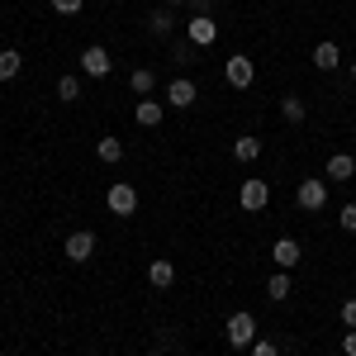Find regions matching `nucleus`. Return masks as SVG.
I'll return each instance as SVG.
<instances>
[{"label": "nucleus", "mask_w": 356, "mask_h": 356, "mask_svg": "<svg viewBox=\"0 0 356 356\" xmlns=\"http://www.w3.org/2000/svg\"><path fill=\"white\" fill-rule=\"evenodd\" d=\"M152 356H166V352H152Z\"/></svg>", "instance_id": "obj_32"}, {"label": "nucleus", "mask_w": 356, "mask_h": 356, "mask_svg": "<svg viewBox=\"0 0 356 356\" xmlns=\"http://www.w3.org/2000/svg\"><path fill=\"white\" fill-rule=\"evenodd\" d=\"M356 176V157L352 152H332L328 157V181H352Z\"/></svg>", "instance_id": "obj_11"}, {"label": "nucleus", "mask_w": 356, "mask_h": 356, "mask_svg": "<svg viewBox=\"0 0 356 356\" xmlns=\"http://www.w3.org/2000/svg\"><path fill=\"white\" fill-rule=\"evenodd\" d=\"M266 295H271V300H275V304L285 300V295H290V271H275V275H271V280H266Z\"/></svg>", "instance_id": "obj_20"}, {"label": "nucleus", "mask_w": 356, "mask_h": 356, "mask_svg": "<svg viewBox=\"0 0 356 356\" xmlns=\"http://www.w3.org/2000/svg\"><path fill=\"white\" fill-rule=\"evenodd\" d=\"M105 204H110V214H119V219H129L138 209V191L129 186V181H114L110 191H105Z\"/></svg>", "instance_id": "obj_3"}, {"label": "nucleus", "mask_w": 356, "mask_h": 356, "mask_svg": "<svg viewBox=\"0 0 356 356\" xmlns=\"http://www.w3.org/2000/svg\"><path fill=\"white\" fill-rule=\"evenodd\" d=\"M147 280H152V285H157V290H166V285H171V280H176V266H171V261H166V257H157V261H152V266H147Z\"/></svg>", "instance_id": "obj_14"}, {"label": "nucleus", "mask_w": 356, "mask_h": 356, "mask_svg": "<svg viewBox=\"0 0 356 356\" xmlns=\"http://www.w3.org/2000/svg\"><path fill=\"white\" fill-rule=\"evenodd\" d=\"M110 53H105V48H100V43H90V48H86L81 53V72L86 76H90V81H100V76H110Z\"/></svg>", "instance_id": "obj_6"}, {"label": "nucleus", "mask_w": 356, "mask_h": 356, "mask_svg": "<svg viewBox=\"0 0 356 356\" xmlns=\"http://www.w3.org/2000/svg\"><path fill=\"white\" fill-rule=\"evenodd\" d=\"M342 352H347V356H356V328H347V332H342Z\"/></svg>", "instance_id": "obj_28"}, {"label": "nucleus", "mask_w": 356, "mask_h": 356, "mask_svg": "<svg viewBox=\"0 0 356 356\" xmlns=\"http://www.w3.org/2000/svg\"><path fill=\"white\" fill-rule=\"evenodd\" d=\"M271 257H275V266H280V271H290V266H300V261H304V247L295 243V238H275Z\"/></svg>", "instance_id": "obj_9"}, {"label": "nucleus", "mask_w": 356, "mask_h": 356, "mask_svg": "<svg viewBox=\"0 0 356 356\" xmlns=\"http://www.w3.org/2000/svg\"><path fill=\"white\" fill-rule=\"evenodd\" d=\"M95 152H100V162H119V157H124V143H119V138H100Z\"/></svg>", "instance_id": "obj_22"}, {"label": "nucleus", "mask_w": 356, "mask_h": 356, "mask_svg": "<svg viewBox=\"0 0 356 356\" xmlns=\"http://www.w3.org/2000/svg\"><path fill=\"white\" fill-rule=\"evenodd\" d=\"M195 100H200V86H195L191 76H176V81L166 86V105H171V110H191Z\"/></svg>", "instance_id": "obj_5"}, {"label": "nucleus", "mask_w": 356, "mask_h": 356, "mask_svg": "<svg viewBox=\"0 0 356 356\" xmlns=\"http://www.w3.org/2000/svg\"><path fill=\"white\" fill-rule=\"evenodd\" d=\"M209 5H214V0H191V10H195V15H209Z\"/></svg>", "instance_id": "obj_29"}, {"label": "nucleus", "mask_w": 356, "mask_h": 356, "mask_svg": "<svg viewBox=\"0 0 356 356\" xmlns=\"http://www.w3.org/2000/svg\"><path fill=\"white\" fill-rule=\"evenodd\" d=\"M138 124H143V129H157V124H162V100H152V95H147V100H138Z\"/></svg>", "instance_id": "obj_12"}, {"label": "nucleus", "mask_w": 356, "mask_h": 356, "mask_svg": "<svg viewBox=\"0 0 356 356\" xmlns=\"http://www.w3.org/2000/svg\"><path fill=\"white\" fill-rule=\"evenodd\" d=\"M223 81L233 86V90H247V86L257 81V67H252V57L233 53V57H228V62H223Z\"/></svg>", "instance_id": "obj_2"}, {"label": "nucleus", "mask_w": 356, "mask_h": 356, "mask_svg": "<svg viewBox=\"0 0 356 356\" xmlns=\"http://www.w3.org/2000/svg\"><path fill=\"white\" fill-rule=\"evenodd\" d=\"M191 57H195L191 38H186V43H171V62H176V67H191Z\"/></svg>", "instance_id": "obj_23"}, {"label": "nucleus", "mask_w": 356, "mask_h": 356, "mask_svg": "<svg viewBox=\"0 0 356 356\" xmlns=\"http://www.w3.org/2000/svg\"><path fill=\"white\" fill-rule=\"evenodd\" d=\"M238 200H243L247 214H257V209H266V204H271V186H266V181H243Z\"/></svg>", "instance_id": "obj_8"}, {"label": "nucleus", "mask_w": 356, "mask_h": 356, "mask_svg": "<svg viewBox=\"0 0 356 356\" xmlns=\"http://www.w3.org/2000/svg\"><path fill=\"white\" fill-rule=\"evenodd\" d=\"M171 5H186V0H166V10H171Z\"/></svg>", "instance_id": "obj_30"}, {"label": "nucleus", "mask_w": 356, "mask_h": 356, "mask_svg": "<svg viewBox=\"0 0 356 356\" xmlns=\"http://www.w3.org/2000/svg\"><path fill=\"white\" fill-rule=\"evenodd\" d=\"M337 223H342L347 233H356V204H342V214H337Z\"/></svg>", "instance_id": "obj_25"}, {"label": "nucleus", "mask_w": 356, "mask_h": 356, "mask_svg": "<svg viewBox=\"0 0 356 356\" xmlns=\"http://www.w3.org/2000/svg\"><path fill=\"white\" fill-rule=\"evenodd\" d=\"M295 204H300L304 214H318V209L328 204V186H323V181H300V191H295Z\"/></svg>", "instance_id": "obj_4"}, {"label": "nucleus", "mask_w": 356, "mask_h": 356, "mask_svg": "<svg viewBox=\"0 0 356 356\" xmlns=\"http://www.w3.org/2000/svg\"><path fill=\"white\" fill-rule=\"evenodd\" d=\"M342 323H347V328H356V300L342 304Z\"/></svg>", "instance_id": "obj_27"}, {"label": "nucleus", "mask_w": 356, "mask_h": 356, "mask_svg": "<svg viewBox=\"0 0 356 356\" xmlns=\"http://www.w3.org/2000/svg\"><path fill=\"white\" fill-rule=\"evenodd\" d=\"M352 81H356V62H352Z\"/></svg>", "instance_id": "obj_31"}, {"label": "nucleus", "mask_w": 356, "mask_h": 356, "mask_svg": "<svg viewBox=\"0 0 356 356\" xmlns=\"http://www.w3.org/2000/svg\"><path fill=\"white\" fill-rule=\"evenodd\" d=\"M57 100H67V105L81 100V76H62V81H57Z\"/></svg>", "instance_id": "obj_21"}, {"label": "nucleus", "mask_w": 356, "mask_h": 356, "mask_svg": "<svg viewBox=\"0 0 356 356\" xmlns=\"http://www.w3.org/2000/svg\"><path fill=\"white\" fill-rule=\"evenodd\" d=\"M233 157H238V162H257V157H261V143H257L252 134H243L238 143H233Z\"/></svg>", "instance_id": "obj_17"}, {"label": "nucleus", "mask_w": 356, "mask_h": 356, "mask_svg": "<svg viewBox=\"0 0 356 356\" xmlns=\"http://www.w3.org/2000/svg\"><path fill=\"white\" fill-rule=\"evenodd\" d=\"M337 62H342V48H337V43H318V48H314V67H318V72H332Z\"/></svg>", "instance_id": "obj_13"}, {"label": "nucleus", "mask_w": 356, "mask_h": 356, "mask_svg": "<svg viewBox=\"0 0 356 356\" xmlns=\"http://www.w3.org/2000/svg\"><path fill=\"white\" fill-rule=\"evenodd\" d=\"M129 86H134V95L147 100V95H152V86H157V72H152V67H138L134 76H129Z\"/></svg>", "instance_id": "obj_15"}, {"label": "nucleus", "mask_w": 356, "mask_h": 356, "mask_svg": "<svg viewBox=\"0 0 356 356\" xmlns=\"http://www.w3.org/2000/svg\"><path fill=\"white\" fill-rule=\"evenodd\" d=\"M171 10H152V19H147V33H152V38H171Z\"/></svg>", "instance_id": "obj_18"}, {"label": "nucleus", "mask_w": 356, "mask_h": 356, "mask_svg": "<svg viewBox=\"0 0 356 356\" xmlns=\"http://www.w3.org/2000/svg\"><path fill=\"white\" fill-rule=\"evenodd\" d=\"M186 38H191L195 48H209V43L219 38V24H214L209 15H191V24H186Z\"/></svg>", "instance_id": "obj_7"}, {"label": "nucleus", "mask_w": 356, "mask_h": 356, "mask_svg": "<svg viewBox=\"0 0 356 356\" xmlns=\"http://www.w3.org/2000/svg\"><path fill=\"white\" fill-rule=\"evenodd\" d=\"M280 114H285V124H304V100L300 95H285V100H280Z\"/></svg>", "instance_id": "obj_19"}, {"label": "nucleus", "mask_w": 356, "mask_h": 356, "mask_svg": "<svg viewBox=\"0 0 356 356\" xmlns=\"http://www.w3.org/2000/svg\"><path fill=\"white\" fill-rule=\"evenodd\" d=\"M53 10H57V15H76V10H81V0H53Z\"/></svg>", "instance_id": "obj_26"}, {"label": "nucleus", "mask_w": 356, "mask_h": 356, "mask_svg": "<svg viewBox=\"0 0 356 356\" xmlns=\"http://www.w3.org/2000/svg\"><path fill=\"white\" fill-rule=\"evenodd\" d=\"M228 347H238V352H247V347H252V342H257V318H252V314H247V309H238V314H233V318H228Z\"/></svg>", "instance_id": "obj_1"}, {"label": "nucleus", "mask_w": 356, "mask_h": 356, "mask_svg": "<svg viewBox=\"0 0 356 356\" xmlns=\"http://www.w3.org/2000/svg\"><path fill=\"white\" fill-rule=\"evenodd\" d=\"M67 257H72V261H90V257H95V233H90V228L72 233V238H67Z\"/></svg>", "instance_id": "obj_10"}, {"label": "nucleus", "mask_w": 356, "mask_h": 356, "mask_svg": "<svg viewBox=\"0 0 356 356\" xmlns=\"http://www.w3.org/2000/svg\"><path fill=\"white\" fill-rule=\"evenodd\" d=\"M247 352H252V356H280V347H275V342H266V337H257Z\"/></svg>", "instance_id": "obj_24"}, {"label": "nucleus", "mask_w": 356, "mask_h": 356, "mask_svg": "<svg viewBox=\"0 0 356 356\" xmlns=\"http://www.w3.org/2000/svg\"><path fill=\"white\" fill-rule=\"evenodd\" d=\"M19 72H24V57L15 53V48H5V53H0V81H15Z\"/></svg>", "instance_id": "obj_16"}]
</instances>
